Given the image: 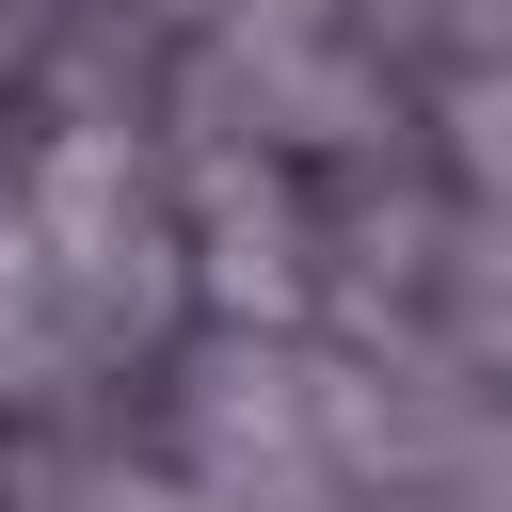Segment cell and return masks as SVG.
<instances>
[{
  "mask_svg": "<svg viewBox=\"0 0 512 512\" xmlns=\"http://www.w3.org/2000/svg\"><path fill=\"white\" fill-rule=\"evenodd\" d=\"M192 272H208V304H240V320H288V304H304V240H288L272 160H224V176H208V240H192Z\"/></svg>",
  "mask_w": 512,
  "mask_h": 512,
  "instance_id": "2",
  "label": "cell"
},
{
  "mask_svg": "<svg viewBox=\"0 0 512 512\" xmlns=\"http://www.w3.org/2000/svg\"><path fill=\"white\" fill-rule=\"evenodd\" d=\"M16 224H32V272L80 288L96 320H160V288L192 272V240H176V224L144 208V176H128V128H64Z\"/></svg>",
  "mask_w": 512,
  "mask_h": 512,
  "instance_id": "1",
  "label": "cell"
},
{
  "mask_svg": "<svg viewBox=\"0 0 512 512\" xmlns=\"http://www.w3.org/2000/svg\"><path fill=\"white\" fill-rule=\"evenodd\" d=\"M448 144H464V176L480 192H512V80L480 64V80H448Z\"/></svg>",
  "mask_w": 512,
  "mask_h": 512,
  "instance_id": "3",
  "label": "cell"
}]
</instances>
